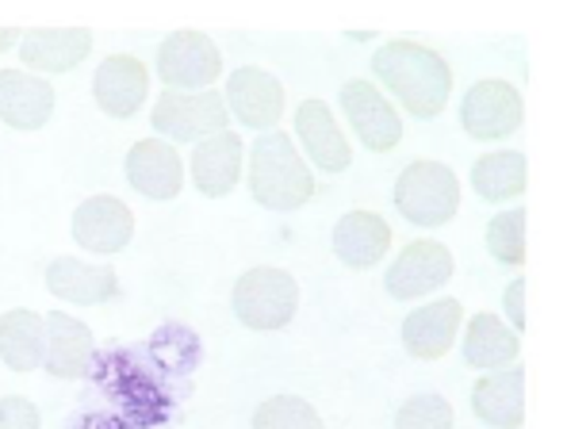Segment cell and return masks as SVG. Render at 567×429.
<instances>
[{
	"label": "cell",
	"instance_id": "6da1fadb",
	"mask_svg": "<svg viewBox=\"0 0 567 429\" xmlns=\"http://www.w3.org/2000/svg\"><path fill=\"white\" fill-rule=\"evenodd\" d=\"M372 73L380 85L399 96V104L419 120H433L445 112L449 96H453V73H449L445 58L437 50L411 43V39H395L383 43L372 54Z\"/></svg>",
	"mask_w": 567,
	"mask_h": 429
},
{
	"label": "cell",
	"instance_id": "7a4b0ae2",
	"mask_svg": "<svg viewBox=\"0 0 567 429\" xmlns=\"http://www.w3.org/2000/svg\"><path fill=\"white\" fill-rule=\"evenodd\" d=\"M249 192L269 212H296L315 196V176L291 134L265 131L249 150Z\"/></svg>",
	"mask_w": 567,
	"mask_h": 429
},
{
	"label": "cell",
	"instance_id": "3957f363",
	"mask_svg": "<svg viewBox=\"0 0 567 429\" xmlns=\"http://www.w3.org/2000/svg\"><path fill=\"white\" fill-rule=\"evenodd\" d=\"M395 207L414 226H445L461 212V181L441 162H411L395 181Z\"/></svg>",
	"mask_w": 567,
	"mask_h": 429
},
{
	"label": "cell",
	"instance_id": "277c9868",
	"mask_svg": "<svg viewBox=\"0 0 567 429\" xmlns=\"http://www.w3.org/2000/svg\"><path fill=\"white\" fill-rule=\"evenodd\" d=\"M230 303L246 330H284L299 310V284L284 268L257 265L238 276Z\"/></svg>",
	"mask_w": 567,
	"mask_h": 429
},
{
	"label": "cell",
	"instance_id": "5b68a950",
	"mask_svg": "<svg viewBox=\"0 0 567 429\" xmlns=\"http://www.w3.org/2000/svg\"><path fill=\"white\" fill-rule=\"evenodd\" d=\"M154 131L165 134L173 142H199L207 134L227 131L230 112L223 92L204 89V92H173L165 89L154 104Z\"/></svg>",
	"mask_w": 567,
	"mask_h": 429
},
{
	"label": "cell",
	"instance_id": "8992f818",
	"mask_svg": "<svg viewBox=\"0 0 567 429\" xmlns=\"http://www.w3.org/2000/svg\"><path fill=\"white\" fill-rule=\"evenodd\" d=\"M223 54L204 31H177L157 47V78L173 92H204L219 81Z\"/></svg>",
	"mask_w": 567,
	"mask_h": 429
},
{
	"label": "cell",
	"instance_id": "52a82bcc",
	"mask_svg": "<svg viewBox=\"0 0 567 429\" xmlns=\"http://www.w3.org/2000/svg\"><path fill=\"white\" fill-rule=\"evenodd\" d=\"M522 92L511 81H480V85L468 89V96L461 104V127L475 142L511 139L522 127Z\"/></svg>",
	"mask_w": 567,
	"mask_h": 429
},
{
	"label": "cell",
	"instance_id": "ba28073f",
	"mask_svg": "<svg viewBox=\"0 0 567 429\" xmlns=\"http://www.w3.org/2000/svg\"><path fill=\"white\" fill-rule=\"evenodd\" d=\"M341 112H346L349 127L357 131V139L372 150V154H388L403 142V120L391 108V100L383 96L377 85H369L364 78L346 81L341 85Z\"/></svg>",
	"mask_w": 567,
	"mask_h": 429
},
{
	"label": "cell",
	"instance_id": "9c48e42d",
	"mask_svg": "<svg viewBox=\"0 0 567 429\" xmlns=\"http://www.w3.org/2000/svg\"><path fill=\"white\" fill-rule=\"evenodd\" d=\"M453 280V254L433 238H419L395 257V265L383 276V288L391 299H422L433 288H445Z\"/></svg>",
	"mask_w": 567,
	"mask_h": 429
},
{
	"label": "cell",
	"instance_id": "30bf717a",
	"mask_svg": "<svg viewBox=\"0 0 567 429\" xmlns=\"http://www.w3.org/2000/svg\"><path fill=\"white\" fill-rule=\"evenodd\" d=\"M135 238V212L120 196H93L73 212V242L93 254H123Z\"/></svg>",
	"mask_w": 567,
	"mask_h": 429
},
{
	"label": "cell",
	"instance_id": "8fae6325",
	"mask_svg": "<svg viewBox=\"0 0 567 429\" xmlns=\"http://www.w3.org/2000/svg\"><path fill=\"white\" fill-rule=\"evenodd\" d=\"M227 112H235L246 127L254 131H277L284 115V85L272 73L257 70V65H241L227 81Z\"/></svg>",
	"mask_w": 567,
	"mask_h": 429
},
{
	"label": "cell",
	"instance_id": "7c38bea8",
	"mask_svg": "<svg viewBox=\"0 0 567 429\" xmlns=\"http://www.w3.org/2000/svg\"><path fill=\"white\" fill-rule=\"evenodd\" d=\"M241 165H246V142L238 131H219L207 134L192 150V184H196L204 196L223 200L238 188Z\"/></svg>",
	"mask_w": 567,
	"mask_h": 429
},
{
	"label": "cell",
	"instance_id": "4fadbf2b",
	"mask_svg": "<svg viewBox=\"0 0 567 429\" xmlns=\"http://www.w3.org/2000/svg\"><path fill=\"white\" fill-rule=\"evenodd\" d=\"M127 184L146 200H177L185 188V162L162 139H138L127 150Z\"/></svg>",
	"mask_w": 567,
	"mask_h": 429
},
{
	"label": "cell",
	"instance_id": "5bb4252c",
	"mask_svg": "<svg viewBox=\"0 0 567 429\" xmlns=\"http://www.w3.org/2000/svg\"><path fill=\"white\" fill-rule=\"evenodd\" d=\"M93 96L100 112L112 120H127L135 115L150 96V70L135 54H112L93 78Z\"/></svg>",
	"mask_w": 567,
	"mask_h": 429
},
{
	"label": "cell",
	"instance_id": "9a60e30c",
	"mask_svg": "<svg viewBox=\"0 0 567 429\" xmlns=\"http://www.w3.org/2000/svg\"><path fill=\"white\" fill-rule=\"evenodd\" d=\"M93 330H89L81 318L65 315V310H50L47 315V372L54 380H81L89 376L96 357V345H93Z\"/></svg>",
	"mask_w": 567,
	"mask_h": 429
},
{
	"label": "cell",
	"instance_id": "2e32d148",
	"mask_svg": "<svg viewBox=\"0 0 567 429\" xmlns=\"http://www.w3.org/2000/svg\"><path fill=\"white\" fill-rule=\"evenodd\" d=\"M464 307L461 299H433L403 318V345L419 360H441L456 345Z\"/></svg>",
	"mask_w": 567,
	"mask_h": 429
},
{
	"label": "cell",
	"instance_id": "e0dca14e",
	"mask_svg": "<svg viewBox=\"0 0 567 429\" xmlns=\"http://www.w3.org/2000/svg\"><path fill=\"white\" fill-rule=\"evenodd\" d=\"M296 134H299V142H303L307 157H311L319 170L341 173L353 162V146H349V139L341 134L327 100L311 96L296 108Z\"/></svg>",
	"mask_w": 567,
	"mask_h": 429
},
{
	"label": "cell",
	"instance_id": "ac0fdd59",
	"mask_svg": "<svg viewBox=\"0 0 567 429\" xmlns=\"http://www.w3.org/2000/svg\"><path fill=\"white\" fill-rule=\"evenodd\" d=\"M54 115L50 81L23 70H0V123L12 131H39Z\"/></svg>",
	"mask_w": 567,
	"mask_h": 429
},
{
	"label": "cell",
	"instance_id": "d6986e66",
	"mask_svg": "<svg viewBox=\"0 0 567 429\" xmlns=\"http://www.w3.org/2000/svg\"><path fill=\"white\" fill-rule=\"evenodd\" d=\"M47 292L62 303L96 307L120 296V276L112 265H89L81 257H54L47 268Z\"/></svg>",
	"mask_w": 567,
	"mask_h": 429
},
{
	"label": "cell",
	"instance_id": "ffe728a7",
	"mask_svg": "<svg viewBox=\"0 0 567 429\" xmlns=\"http://www.w3.org/2000/svg\"><path fill=\"white\" fill-rule=\"evenodd\" d=\"M93 50V31L89 28H31L20 39V58L23 65L39 73H70Z\"/></svg>",
	"mask_w": 567,
	"mask_h": 429
},
{
	"label": "cell",
	"instance_id": "44dd1931",
	"mask_svg": "<svg viewBox=\"0 0 567 429\" xmlns=\"http://www.w3.org/2000/svg\"><path fill=\"white\" fill-rule=\"evenodd\" d=\"M472 410L483 426L522 429L525 422V372L518 365L480 376L472 387Z\"/></svg>",
	"mask_w": 567,
	"mask_h": 429
},
{
	"label": "cell",
	"instance_id": "7402d4cb",
	"mask_svg": "<svg viewBox=\"0 0 567 429\" xmlns=\"http://www.w3.org/2000/svg\"><path fill=\"white\" fill-rule=\"evenodd\" d=\"M391 249V226L377 212H349L333 226V254L346 268H372L388 257Z\"/></svg>",
	"mask_w": 567,
	"mask_h": 429
},
{
	"label": "cell",
	"instance_id": "603a6c76",
	"mask_svg": "<svg viewBox=\"0 0 567 429\" xmlns=\"http://www.w3.org/2000/svg\"><path fill=\"white\" fill-rule=\"evenodd\" d=\"M47 357V318L39 310L16 307L0 315V360L12 372L28 376Z\"/></svg>",
	"mask_w": 567,
	"mask_h": 429
},
{
	"label": "cell",
	"instance_id": "cb8c5ba5",
	"mask_svg": "<svg viewBox=\"0 0 567 429\" xmlns=\"http://www.w3.org/2000/svg\"><path fill=\"white\" fill-rule=\"evenodd\" d=\"M522 353V341L511 326L498 315H480L468 318V330H464V360L480 372H498V368H511Z\"/></svg>",
	"mask_w": 567,
	"mask_h": 429
},
{
	"label": "cell",
	"instance_id": "d4e9b609",
	"mask_svg": "<svg viewBox=\"0 0 567 429\" xmlns=\"http://www.w3.org/2000/svg\"><path fill=\"white\" fill-rule=\"evenodd\" d=\"M529 184V165L518 150H498V154H483L472 165V188L487 204H506V200L525 196Z\"/></svg>",
	"mask_w": 567,
	"mask_h": 429
},
{
	"label": "cell",
	"instance_id": "484cf974",
	"mask_svg": "<svg viewBox=\"0 0 567 429\" xmlns=\"http://www.w3.org/2000/svg\"><path fill=\"white\" fill-rule=\"evenodd\" d=\"M254 429H322V418L299 395H272L257 407Z\"/></svg>",
	"mask_w": 567,
	"mask_h": 429
},
{
	"label": "cell",
	"instance_id": "4316f807",
	"mask_svg": "<svg viewBox=\"0 0 567 429\" xmlns=\"http://www.w3.org/2000/svg\"><path fill=\"white\" fill-rule=\"evenodd\" d=\"M487 249L498 265H522L525 261V207L495 215L487 223Z\"/></svg>",
	"mask_w": 567,
	"mask_h": 429
},
{
	"label": "cell",
	"instance_id": "83f0119b",
	"mask_svg": "<svg viewBox=\"0 0 567 429\" xmlns=\"http://www.w3.org/2000/svg\"><path fill=\"white\" fill-rule=\"evenodd\" d=\"M395 429H453V407L441 395H411L399 407Z\"/></svg>",
	"mask_w": 567,
	"mask_h": 429
},
{
	"label": "cell",
	"instance_id": "f1b7e54d",
	"mask_svg": "<svg viewBox=\"0 0 567 429\" xmlns=\"http://www.w3.org/2000/svg\"><path fill=\"white\" fill-rule=\"evenodd\" d=\"M39 407L28 395H4L0 399V429H39Z\"/></svg>",
	"mask_w": 567,
	"mask_h": 429
},
{
	"label": "cell",
	"instance_id": "f546056e",
	"mask_svg": "<svg viewBox=\"0 0 567 429\" xmlns=\"http://www.w3.org/2000/svg\"><path fill=\"white\" fill-rule=\"evenodd\" d=\"M503 310H506V318H511L514 334L525 330V280H522V276H518V280H511V288H506Z\"/></svg>",
	"mask_w": 567,
	"mask_h": 429
},
{
	"label": "cell",
	"instance_id": "4dcf8cb0",
	"mask_svg": "<svg viewBox=\"0 0 567 429\" xmlns=\"http://www.w3.org/2000/svg\"><path fill=\"white\" fill-rule=\"evenodd\" d=\"M23 39V31H16V28H0V54H4V50H12L16 43H20Z\"/></svg>",
	"mask_w": 567,
	"mask_h": 429
}]
</instances>
